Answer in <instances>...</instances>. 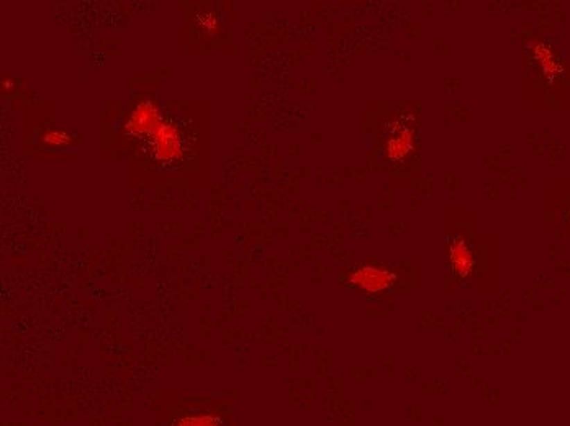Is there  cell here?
<instances>
[{"label":"cell","mask_w":570,"mask_h":426,"mask_svg":"<svg viewBox=\"0 0 570 426\" xmlns=\"http://www.w3.org/2000/svg\"><path fill=\"white\" fill-rule=\"evenodd\" d=\"M397 275L393 271L382 266L365 264L354 269L349 275V282L356 287L365 290L370 293H379L383 290L390 289L395 282Z\"/></svg>","instance_id":"cell-1"},{"label":"cell","mask_w":570,"mask_h":426,"mask_svg":"<svg viewBox=\"0 0 570 426\" xmlns=\"http://www.w3.org/2000/svg\"><path fill=\"white\" fill-rule=\"evenodd\" d=\"M153 149L155 156L161 162H174L182 156V139L179 130L173 123L162 121L155 133H153Z\"/></svg>","instance_id":"cell-2"},{"label":"cell","mask_w":570,"mask_h":426,"mask_svg":"<svg viewBox=\"0 0 570 426\" xmlns=\"http://www.w3.org/2000/svg\"><path fill=\"white\" fill-rule=\"evenodd\" d=\"M162 123L159 110L153 102L144 101L138 103L131 112L128 121H126V131L135 137H153V133L159 128Z\"/></svg>","instance_id":"cell-3"},{"label":"cell","mask_w":570,"mask_h":426,"mask_svg":"<svg viewBox=\"0 0 570 426\" xmlns=\"http://www.w3.org/2000/svg\"><path fill=\"white\" fill-rule=\"evenodd\" d=\"M415 148V128L405 121H397L390 126L386 138V154L393 162L404 161Z\"/></svg>","instance_id":"cell-4"},{"label":"cell","mask_w":570,"mask_h":426,"mask_svg":"<svg viewBox=\"0 0 570 426\" xmlns=\"http://www.w3.org/2000/svg\"><path fill=\"white\" fill-rule=\"evenodd\" d=\"M449 264L452 274L459 279H467L475 269V256L467 239L456 237L449 244Z\"/></svg>","instance_id":"cell-5"},{"label":"cell","mask_w":570,"mask_h":426,"mask_svg":"<svg viewBox=\"0 0 570 426\" xmlns=\"http://www.w3.org/2000/svg\"><path fill=\"white\" fill-rule=\"evenodd\" d=\"M536 58H537V62H539L541 67H542V72H544L546 76H549L551 79L555 76H559V71H560V66L558 60L554 58V54L551 53V49L547 46H536Z\"/></svg>","instance_id":"cell-6"},{"label":"cell","mask_w":570,"mask_h":426,"mask_svg":"<svg viewBox=\"0 0 570 426\" xmlns=\"http://www.w3.org/2000/svg\"><path fill=\"white\" fill-rule=\"evenodd\" d=\"M220 418L210 414L185 415L175 421L174 426H220Z\"/></svg>","instance_id":"cell-7"},{"label":"cell","mask_w":570,"mask_h":426,"mask_svg":"<svg viewBox=\"0 0 570 426\" xmlns=\"http://www.w3.org/2000/svg\"><path fill=\"white\" fill-rule=\"evenodd\" d=\"M43 142L49 144V146H64V144H69L72 142V137L64 133V131L51 130L43 135Z\"/></svg>","instance_id":"cell-8"}]
</instances>
